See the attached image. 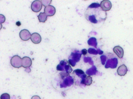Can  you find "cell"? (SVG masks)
Listing matches in <instances>:
<instances>
[{
  "label": "cell",
  "instance_id": "cell-1",
  "mask_svg": "<svg viewBox=\"0 0 133 99\" xmlns=\"http://www.w3.org/2000/svg\"><path fill=\"white\" fill-rule=\"evenodd\" d=\"M85 17L88 21L93 25L99 27L104 24L107 18L106 12L103 11L100 4L93 3L89 6L85 12Z\"/></svg>",
  "mask_w": 133,
  "mask_h": 99
},
{
  "label": "cell",
  "instance_id": "cell-2",
  "mask_svg": "<svg viewBox=\"0 0 133 99\" xmlns=\"http://www.w3.org/2000/svg\"><path fill=\"white\" fill-rule=\"evenodd\" d=\"M60 75L62 79V81L60 84L61 88H66L73 85L74 79L72 77L69 75V73L63 72L60 73Z\"/></svg>",
  "mask_w": 133,
  "mask_h": 99
},
{
  "label": "cell",
  "instance_id": "cell-3",
  "mask_svg": "<svg viewBox=\"0 0 133 99\" xmlns=\"http://www.w3.org/2000/svg\"><path fill=\"white\" fill-rule=\"evenodd\" d=\"M56 69L58 71H63L69 74L72 71V69L70 65V63L66 60L61 61L59 64H58L57 67Z\"/></svg>",
  "mask_w": 133,
  "mask_h": 99
},
{
  "label": "cell",
  "instance_id": "cell-4",
  "mask_svg": "<svg viewBox=\"0 0 133 99\" xmlns=\"http://www.w3.org/2000/svg\"><path fill=\"white\" fill-rule=\"evenodd\" d=\"M82 53L78 51H75L74 52L71 53L69 57L68 62L72 67H74L76 63L80 61Z\"/></svg>",
  "mask_w": 133,
  "mask_h": 99
},
{
  "label": "cell",
  "instance_id": "cell-5",
  "mask_svg": "<svg viewBox=\"0 0 133 99\" xmlns=\"http://www.w3.org/2000/svg\"><path fill=\"white\" fill-rule=\"evenodd\" d=\"M11 63L15 68H20L22 66V59L18 55L14 56L11 60Z\"/></svg>",
  "mask_w": 133,
  "mask_h": 99
},
{
  "label": "cell",
  "instance_id": "cell-6",
  "mask_svg": "<svg viewBox=\"0 0 133 99\" xmlns=\"http://www.w3.org/2000/svg\"><path fill=\"white\" fill-rule=\"evenodd\" d=\"M118 63V60L117 58L109 59L107 60L106 63L105 65V68L106 69H108L109 68L115 69L117 67Z\"/></svg>",
  "mask_w": 133,
  "mask_h": 99
},
{
  "label": "cell",
  "instance_id": "cell-7",
  "mask_svg": "<svg viewBox=\"0 0 133 99\" xmlns=\"http://www.w3.org/2000/svg\"><path fill=\"white\" fill-rule=\"evenodd\" d=\"M42 8V4L40 1H35L32 2L31 5L32 10L34 12L40 11Z\"/></svg>",
  "mask_w": 133,
  "mask_h": 99
},
{
  "label": "cell",
  "instance_id": "cell-8",
  "mask_svg": "<svg viewBox=\"0 0 133 99\" xmlns=\"http://www.w3.org/2000/svg\"><path fill=\"white\" fill-rule=\"evenodd\" d=\"M31 33L27 29H23L20 32V37L23 41H26L29 40L31 38Z\"/></svg>",
  "mask_w": 133,
  "mask_h": 99
},
{
  "label": "cell",
  "instance_id": "cell-9",
  "mask_svg": "<svg viewBox=\"0 0 133 99\" xmlns=\"http://www.w3.org/2000/svg\"><path fill=\"white\" fill-rule=\"evenodd\" d=\"M100 6L103 11H110L111 9L112 8V4L109 1L104 0L101 2Z\"/></svg>",
  "mask_w": 133,
  "mask_h": 99
},
{
  "label": "cell",
  "instance_id": "cell-10",
  "mask_svg": "<svg viewBox=\"0 0 133 99\" xmlns=\"http://www.w3.org/2000/svg\"><path fill=\"white\" fill-rule=\"evenodd\" d=\"M44 12L47 16H53L56 13V8L52 5H49L45 7L44 9Z\"/></svg>",
  "mask_w": 133,
  "mask_h": 99
},
{
  "label": "cell",
  "instance_id": "cell-11",
  "mask_svg": "<svg viewBox=\"0 0 133 99\" xmlns=\"http://www.w3.org/2000/svg\"><path fill=\"white\" fill-rule=\"evenodd\" d=\"M31 39L32 42L35 44H39L42 41V37L39 34L35 32L32 34Z\"/></svg>",
  "mask_w": 133,
  "mask_h": 99
},
{
  "label": "cell",
  "instance_id": "cell-12",
  "mask_svg": "<svg viewBox=\"0 0 133 99\" xmlns=\"http://www.w3.org/2000/svg\"><path fill=\"white\" fill-rule=\"evenodd\" d=\"M113 51L119 59H122L124 55V50L120 46H116L114 48Z\"/></svg>",
  "mask_w": 133,
  "mask_h": 99
},
{
  "label": "cell",
  "instance_id": "cell-13",
  "mask_svg": "<svg viewBox=\"0 0 133 99\" xmlns=\"http://www.w3.org/2000/svg\"><path fill=\"white\" fill-rule=\"evenodd\" d=\"M22 67L24 68H28L31 66L32 64V61L29 57L25 56L22 59Z\"/></svg>",
  "mask_w": 133,
  "mask_h": 99
},
{
  "label": "cell",
  "instance_id": "cell-14",
  "mask_svg": "<svg viewBox=\"0 0 133 99\" xmlns=\"http://www.w3.org/2000/svg\"><path fill=\"white\" fill-rule=\"evenodd\" d=\"M127 66L124 64H123L118 67L117 70V74L121 76H124L127 74Z\"/></svg>",
  "mask_w": 133,
  "mask_h": 99
},
{
  "label": "cell",
  "instance_id": "cell-15",
  "mask_svg": "<svg viewBox=\"0 0 133 99\" xmlns=\"http://www.w3.org/2000/svg\"><path fill=\"white\" fill-rule=\"evenodd\" d=\"M97 69L95 66L93 65L91 68L86 71V73L89 76H93L96 74L97 72Z\"/></svg>",
  "mask_w": 133,
  "mask_h": 99
},
{
  "label": "cell",
  "instance_id": "cell-16",
  "mask_svg": "<svg viewBox=\"0 0 133 99\" xmlns=\"http://www.w3.org/2000/svg\"><path fill=\"white\" fill-rule=\"evenodd\" d=\"M92 78L90 76H87L82 82L81 84H84L85 86H90L92 83Z\"/></svg>",
  "mask_w": 133,
  "mask_h": 99
},
{
  "label": "cell",
  "instance_id": "cell-17",
  "mask_svg": "<svg viewBox=\"0 0 133 99\" xmlns=\"http://www.w3.org/2000/svg\"><path fill=\"white\" fill-rule=\"evenodd\" d=\"M88 44L89 45L94 46L95 48H97V39L95 37H91L89 39L88 41Z\"/></svg>",
  "mask_w": 133,
  "mask_h": 99
},
{
  "label": "cell",
  "instance_id": "cell-18",
  "mask_svg": "<svg viewBox=\"0 0 133 99\" xmlns=\"http://www.w3.org/2000/svg\"><path fill=\"white\" fill-rule=\"evenodd\" d=\"M47 15L45 13H40L38 16L39 22H45L47 20Z\"/></svg>",
  "mask_w": 133,
  "mask_h": 99
},
{
  "label": "cell",
  "instance_id": "cell-19",
  "mask_svg": "<svg viewBox=\"0 0 133 99\" xmlns=\"http://www.w3.org/2000/svg\"><path fill=\"white\" fill-rule=\"evenodd\" d=\"M88 52L90 54L97 55L98 54V51L92 48H89L88 50Z\"/></svg>",
  "mask_w": 133,
  "mask_h": 99
},
{
  "label": "cell",
  "instance_id": "cell-20",
  "mask_svg": "<svg viewBox=\"0 0 133 99\" xmlns=\"http://www.w3.org/2000/svg\"><path fill=\"white\" fill-rule=\"evenodd\" d=\"M84 61L85 63L89 62L91 65H93V61L92 60L91 58L90 57H84Z\"/></svg>",
  "mask_w": 133,
  "mask_h": 99
},
{
  "label": "cell",
  "instance_id": "cell-21",
  "mask_svg": "<svg viewBox=\"0 0 133 99\" xmlns=\"http://www.w3.org/2000/svg\"><path fill=\"white\" fill-rule=\"evenodd\" d=\"M41 2H42V4L43 5H44V6H49V5L51 4V2H52V1H49V0H46V1H41Z\"/></svg>",
  "mask_w": 133,
  "mask_h": 99
},
{
  "label": "cell",
  "instance_id": "cell-22",
  "mask_svg": "<svg viewBox=\"0 0 133 99\" xmlns=\"http://www.w3.org/2000/svg\"><path fill=\"white\" fill-rule=\"evenodd\" d=\"M1 99H10V96L9 94L5 93L1 95Z\"/></svg>",
  "mask_w": 133,
  "mask_h": 99
},
{
  "label": "cell",
  "instance_id": "cell-23",
  "mask_svg": "<svg viewBox=\"0 0 133 99\" xmlns=\"http://www.w3.org/2000/svg\"><path fill=\"white\" fill-rule=\"evenodd\" d=\"M101 59V63L103 65H104L105 63L107 60V57L105 55H102L100 56Z\"/></svg>",
  "mask_w": 133,
  "mask_h": 99
},
{
  "label": "cell",
  "instance_id": "cell-24",
  "mask_svg": "<svg viewBox=\"0 0 133 99\" xmlns=\"http://www.w3.org/2000/svg\"><path fill=\"white\" fill-rule=\"evenodd\" d=\"M0 21H1V23H4L5 21V18L4 15L2 14H0Z\"/></svg>",
  "mask_w": 133,
  "mask_h": 99
},
{
  "label": "cell",
  "instance_id": "cell-25",
  "mask_svg": "<svg viewBox=\"0 0 133 99\" xmlns=\"http://www.w3.org/2000/svg\"><path fill=\"white\" fill-rule=\"evenodd\" d=\"M87 52H88V51L86 50V49H84L82 50V53L83 55H86L87 53Z\"/></svg>",
  "mask_w": 133,
  "mask_h": 99
},
{
  "label": "cell",
  "instance_id": "cell-26",
  "mask_svg": "<svg viewBox=\"0 0 133 99\" xmlns=\"http://www.w3.org/2000/svg\"><path fill=\"white\" fill-rule=\"evenodd\" d=\"M31 99H41V98L39 96H34L32 97Z\"/></svg>",
  "mask_w": 133,
  "mask_h": 99
},
{
  "label": "cell",
  "instance_id": "cell-27",
  "mask_svg": "<svg viewBox=\"0 0 133 99\" xmlns=\"http://www.w3.org/2000/svg\"><path fill=\"white\" fill-rule=\"evenodd\" d=\"M97 51H98V54H99V55H102V54H103V51H102V50L99 49V48L97 50Z\"/></svg>",
  "mask_w": 133,
  "mask_h": 99
},
{
  "label": "cell",
  "instance_id": "cell-28",
  "mask_svg": "<svg viewBox=\"0 0 133 99\" xmlns=\"http://www.w3.org/2000/svg\"><path fill=\"white\" fill-rule=\"evenodd\" d=\"M16 24L18 26H20L21 25V23L20 21H18L16 23Z\"/></svg>",
  "mask_w": 133,
  "mask_h": 99
}]
</instances>
